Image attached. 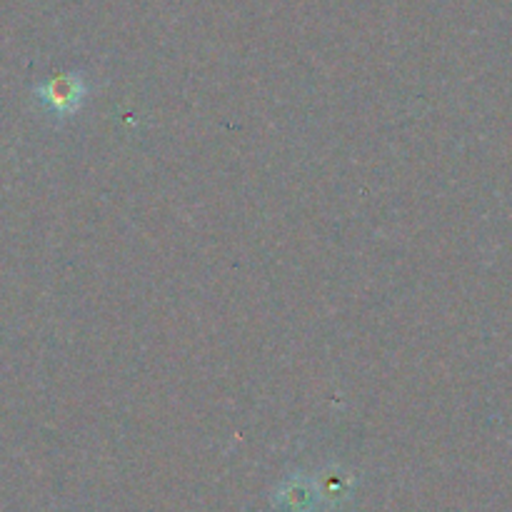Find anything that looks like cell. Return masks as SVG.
<instances>
[{"instance_id":"6da1fadb","label":"cell","mask_w":512,"mask_h":512,"mask_svg":"<svg viewBox=\"0 0 512 512\" xmlns=\"http://www.w3.org/2000/svg\"><path fill=\"white\" fill-rule=\"evenodd\" d=\"M85 95H88V85H85L83 75L78 73L55 75V78L45 80L35 88V98L55 118H70V115L78 113Z\"/></svg>"}]
</instances>
